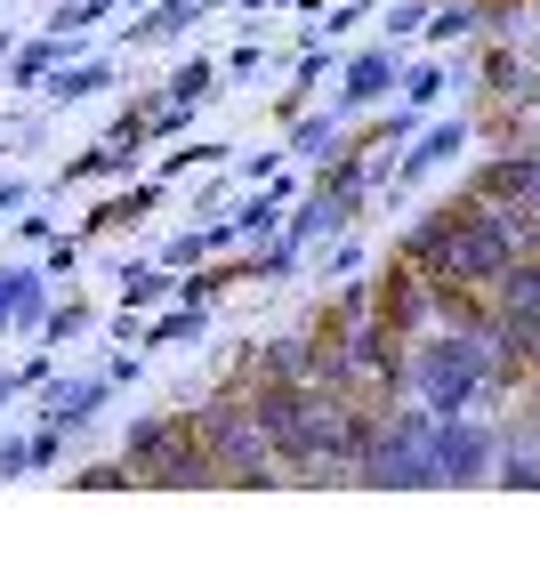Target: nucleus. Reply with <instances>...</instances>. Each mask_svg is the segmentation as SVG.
Masks as SVG:
<instances>
[{
  "mask_svg": "<svg viewBox=\"0 0 540 564\" xmlns=\"http://www.w3.org/2000/svg\"><path fill=\"white\" fill-rule=\"evenodd\" d=\"M493 379H500L493 339H468V330H452V323H435V330H420V339L403 347V395L428 403L435 420H452V412H493V403H500Z\"/></svg>",
  "mask_w": 540,
  "mask_h": 564,
  "instance_id": "obj_1",
  "label": "nucleus"
},
{
  "mask_svg": "<svg viewBox=\"0 0 540 564\" xmlns=\"http://www.w3.org/2000/svg\"><path fill=\"white\" fill-rule=\"evenodd\" d=\"M194 435H202V452H210V468H218V492H291L282 459L259 435V412H250V379L202 395L194 403Z\"/></svg>",
  "mask_w": 540,
  "mask_h": 564,
  "instance_id": "obj_2",
  "label": "nucleus"
},
{
  "mask_svg": "<svg viewBox=\"0 0 540 564\" xmlns=\"http://www.w3.org/2000/svg\"><path fill=\"white\" fill-rule=\"evenodd\" d=\"M121 459H130V476L145 492H218V468H210V452H202L186 403H177V412H138L121 427Z\"/></svg>",
  "mask_w": 540,
  "mask_h": 564,
  "instance_id": "obj_3",
  "label": "nucleus"
},
{
  "mask_svg": "<svg viewBox=\"0 0 540 564\" xmlns=\"http://www.w3.org/2000/svg\"><path fill=\"white\" fill-rule=\"evenodd\" d=\"M525 259V226L517 210H493L460 186V218H452V274L444 282H468V291H493V282Z\"/></svg>",
  "mask_w": 540,
  "mask_h": 564,
  "instance_id": "obj_4",
  "label": "nucleus"
},
{
  "mask_svg": "<svg viewBox=\"0 0 540 564\" xmlns=\"http://www.w3.org/2000/svg\"><path fill=\"white\" fill-rule=\"evenodd\" d=\"M428 459H435V484H444V492H476V484H493L500 420H484V412L428 420Z\"/></svg>",
  "mask_w": 540,
  "mask_h": 564,
  "instance_id": "obj_5",
  "label": "nucleus"
},
{
  "mask_svg": "<svg viewBox=\"0 0 540 564\" xmlns=\"http://www.w3.org/2000/svg\"><path fill=\"white\" fill-rule=\"evenodd\" d=\"M371 323L396 330V339L411 347L420 330H435V282L411 267V259H388V267L371 274Z\"/></svg>",
  "mask_w": 540,
  "mask_h": 564,
  "instance_id": "obj_6",
  "label": "nucleus"
},
{
  "mask_svg": "<svg viewBox=\"0 0 540 564\" xmlns=\"http://www.w3.org/2000/svg\"><path fill=\"white\" fill-rule=\"evenodd\" d=\"M106 403H114V388H106V371H48L41 388H33V420H48V427H65V435H89L97 420H106Z\"/></svg>",
  "mask_w": 540,
  "mask_h": 564,
  "instance_id": "obj_7",
  "label": "nucleus"
},
{
  "mask_svg": "<svg viewBox=\"0 0 540 564\" xmlns=\"http://www.w3.org/2000/svg\"><path fill=\"white\" fill-rule=\"evenodd\" d=\"M468 138H476V121H468V113H452V121H420V130L403 138V153L388 162V186H396V194H411L420 177L452 170L460 153H468Z\"/></svg>",
  "mask_w": 540,
  "mask_h": 564,
  "instance_id": "obj_8",
  "label": "nucleus"
},
{
  "mask_svg": "<svg viewBox=\"0 0 540 564\" xmlns=\"http://www.w3.org/2000/svg\"><path fill=\"white\" fill-rule=\"evenodd\" d=\"M396 82H403V48L396 41H371V48H355V57L339 65V97H331V113H364V106H379V97H396Z\"/></svg>",
  "mask_w": 540,
  "mask_h": 564,
  "instance_id": "obj_9",
  "label": "nucleus"
},
{
  "mask_svg": "<svg viewBox=\"0 0 540 564\" xmlns=\"http://www.w3.org/2000/svg\"><path fill=\"white\" fill-rule=\"evenodd\" d=\"M250 379H299V388H323V379H331V339L315 323H306V330H274V339H259Z\"/></svg>",
  "mask_w": 540,
  "mask_h": 564,
  "instance_id": "obj_10",
  "label": "nucleus"
},
{
  "mask_svg": "<svg viewBox=\"0 0 540 564\" xmlns=\"http://www.w3.org/2000/svg\"><path fill=\"white\" fill-rule=\"evenodd\" d=\"M540 186V162H532V145H500V153H484V162L468 170V194L476 202H493V210H525V194Z\"/></svg>",
  "mask_w": 540,
  "mask_h": 564,
  "instance_id": "obj_11",
  "label": "nucleus"
},
{
  "mask_svg": "<svg viewBox=\"0 0 540 564\" xmlns=\"http://www.w3.org/2000/svg\"><path fill=\"white\" fill-rule=\"evenodd\" d=\"M452 218H460V194H444V202H428L420 218L403 226V242H396V259H411L428 282H444L452 274Z\"/></svg>",
  "mask_w": 540,
  "mask_h": 564,
  "instance_id": "obj_12",
  "label": "nucleus"
},
{
  "mask_svg": "<svg viewBox=\"0 0 540 564\" xmlns=\"http://www.w3.org/2000/svg\"><path fill=\"white\" fill-rule=\"evenodd\" d=\"M355 218H364L355 202L323 194V186H306V194L291 202V210H282V226H274V235H282V242H299V250H315V242H331V235H339V226H355Z\"/></svg>",
  "mask_w": 540,
  "mask_h": 564,
  "instance_id": "obj_13",
  "label": "nucleus"
},
{
  "mask_svg": "<svg viewBox=\"0 0 540 564\" xmlns=\"http://www.w3.org/2000/svg\"><path fill=\"white\" fill-rule=\"evenodd\" d=\"M218 0H153V9H138V17H121V41L114 48H153V41H186L202 17H210Z\"/></svg>",
  "mask_w": 540,
  "mask_h": 564,
  "instance_id": "obj_14",
  "label": "nucleus"
},
{
  "mask_svg": "<svg viewBox=\"0 0 540 564\" xmlns=\"http://www.w3.org/2000/svg\"><path fill=\"white\" fill-rule=\"evenodd\" d=\"M48 267H0V339H17V330H41L48 315Z\"/></svg>",
  "mask_w": 540,
  "mask_h": 564,
  "instance_id": "obj_15",
  "label": "nucleus"
},
{
  "mask_svg": "<svg viewBox=\"0 0 540 564\" xmlns=\"http://www.w3.org/2000/svg\"><path fill=\"white\" fill-rule=\"evenodd\" d=\"M114 177H138V153L97 138V145H82V153H65L57 177H41V186H48V194H65V186H114Z\"/></svg>",
  "mask_w": 540,
  "mask_h": 564,
  "instance_id": "obj_16",
  "label": "nucleus"
},
{
  "mask_svg": "<svg viewBox=\"0 0 540 564\" xmlns=\"http://www.w3.org/2000/svg\"><path fill=\"white\" fill-rule=\"evenodd\" d=\"M106 89H114V57H97V48H89V57H73V65H57V73H48V82H41L48 113L97 106V97H106Z\"/></svg>",
  "mask_w": 540,
  "mask_h": 564,
  "instance_id": "obj_17",
  "label": "nucleus"
},
{
  "mask_svg": "<svg viewBox=\"0 0 540 564\" xmlns=\"http://www.w3.org/2000/svg\"><path fill=\"white\" fill-rule=\"evenodd\" d=\"M210 323H218V306L210 299H186V291H177L170 306H162V315H145V355L153 347H202V339H210Z\"/></svg>",
  "mask_w": 540,
  "mask_h": 564,
  "instance_id": "obj_18",
  "label": "nucleus"
},
{
  "mask_svg": "<svg viewBox=\"0 0 540 564\" xmlns=\"http://www.w3.org/2000/svg\"><path fill=\"white\" fill-rule=\"evenodd\" d=\"M177 299V274L170 267H153V259H121L114 274V306H130V315H153V306H170Z\"/></svg>",
  "mask_w": 540,
  "mask_h": 564,
  "instance_id": "obj_19",
  "label": "nucleus"
},
{
  "mask_svg": "<svg viewBox=\"0 0 540 564\" xmlns=\"http://www.w3.org/2000/svg\"><path fill=\"white\" fill-rule=\"evenodd\" d=\"M347 130H355L347 113H315V121H306V113H291V138H282V153L315 170V162H331V153L347 145Z\"/></svg>",
  "mask_w": 540,
  "mask_h": 564,
  "instance_id": "obj_20",
  "label": "nucleus"
},
{
  "mask_svg": "<svg viewBox=\"0 0 540 564\" xmlns=\"http://www.w3.org/2000/svg\"><path fill=\"white\" fill-rule=\"evenodd\" d=\"M162 177H138V186H121L114 202H97V210H89V235H121V226H138V218H153V210H162Z\"/></svg>",
  "mask_w": 540,
  "mask_h": 564,
  "instance_id": "obj_21",
  "label": "nucleus"
},
{
  "mask_svg": "<svg viewBox=\"0 0 540 564\" xmlns=\"http://www.w3.org/2000/svg\"><path fill=\"white\" fill-rule=\"evenodd\" d=\"M226 82V73H218V57H210V48H186V65H170V82H162V97H177V106H210V89Z\"/></svg>",
  "mask_w": 540,
  "mask_h": 564,
  "instance_id": "obj_22",
  "label": "nucleus"
},
{
  "mask_svg": "<svg viewBox=\"0 0 540 564\" xmlns=\"http://www.w3.org/2000/svg\"><path fill=\"white\" fill-rule=\"evenodd\" d=\"M493 492H540V459L517 427L500 420V459H493Z\"/></svg>",
  "mask_w": 540,
  "mask_h": 564,
  "instance_id": "obj_23",
  "label": "nucleus"
},
{
  "mask_svg": "<svg viewBox=\"0 0 540 564\" xmlns=\"http://www.w3.org/2000/svg\"><path fill=\"white\" fill-rule=\"evenodd\" d=\"M82 330H97V306H89V299H48V315H41V330H33V339L65 355L73 339H82Z\"/></svg>",
  "mask_w": 540,
  "mask_h": 564,
  "instance_id": "obj_24",
  "label": "nucleus"
},
{
  "mask_svg": "<svg viewBox=\"0 0 540 564\" xmlns=\"http://www.w3.org/2000/svg\"><path fill=\"white\" fill-rule=\"evenodd\" d=\"M364 267H371V235H364V218H355V226H339V235H331L315 282H347V274H364Z\"/></svg>",
  "mask_w": 540,
  "mask_h": 564,
  "instance_id": "obj_25",
  "label": "nucleus"
},
{
  "mask_svg": "<svg viewBox=\"0 0 540 564\" xmlns=\"http://www.w3.org/2000/svg\"><path fill=\"white\" fill-rule=\"evenodd\" d=\"M282 210H291V202H282L274 186H259V194L242 186V202H235V210H226V218H235V235H242V242H267L274 226H282Z\"/></svg>",
  "mask_w": 540,
  "mask_h": 564,
  "instance_id": "obj_26",
  "label": "nucleus"
},
{
  "mask_svg": "<svg viewBox=\"0 0 540 564\" xmlns=\"http://www.w3.org/2000/svg\"><path fill=\"white\" fill-rule=\"evenodd\" d=\"M444 89H452V65H444V57H428V65H403V82H396V97H403L411 113H428Z\"/></svg>",
  "mask_w": 540,
  "mask_h": 564,
  "instance_id": "obj_27",
  "label": "nucleus"
},
{
  "mask_svg": "<svg viewBox=\"0 0 540 564\" xmlns=\"http://www.w3.org/2000/svg\"><path fill=\"white\" fill-rule=\"evenodd\" d=\"M145 113H153V89H138V97H130V106H121V113H114L97 138H106V145H130V153H145V145H153V138H145Z\"/></svg>",
  "mask_w": 540,
  "mask_h": 564,
  "instance_id": "obj_28",
  "label": "nucleus"
},
{
  "mask_svg": "<svg viewBox=\"0 0 540 564\" xmlns=\"http://www.w3.org/2000/svg\"><path fill=\"white\" fill-rule=\"evenodd\" d=\"M65 484H73V492H138V476H130V459H121V452H114V459H89V468H73Z\"/></svg>",
  "mask_w": 540,
  "mask_h": 564,
  "instance_id": "obj_29",
  "label": "nucleus"
},
{
  "mask_svg": "<svg viewBox=\"0 0 540 564\" xmlns=\"http://www.w3.org/2000/svg\"><path fill=\"white\" fill-rule=\"evenodd\" d=\"M476 0H452V9H428V24H420V33H428V48H444V41H468L476 33Z\"/></svg>",
  "mask_w": 540,
  "mask_h": 564,
  "instance_id": "obj_30",
  "label": "nucleus"
},
{
  "mask_svg": "<svg viewBox=\"0 0 540 564\" xmlns=\"http://www.w3.org/2000/svg\"><path fill=\"white\" fill-rule=\"evenodd\" d=\"M24 452H33V476H57V468H65V452H73V435H65V427H48V420H33V427H24Z\"/></svg>",
  "mask_w": 540,
  "mask_h": 564,
  "instance_id": "obj_31",
  "label": "nucleus"
},
{
  "mask_svg": "<svg viewBox=\"0 0 540 564\" xmlns=\"http://www.w3.org/2000/svg\"><path fill=\"white\" fill-rule=\"evenodd\" d=\"M114 17V0H48V33H97Z\"/></svg>",
  "mask_w": 540,
  "mask_h": 564,
  "instance_id": "obj_32",
  "label": "nucleus"
},
{
  "mask_svg": "<svg viewBox=\"0 0 540 564\" xmlns=\"http://www.w3.org/2000/svg\"><path fill=\"white\" fill-rule=\"evenodd\" d=\"M484 89H493V97H525V65L508 57L500 41H484Z\"/></svg>",
  "mask_w": 540,
  "mask_h": 564,
  "instance_id": "obj_33",
  "label": "nucleus"
},
{
  "mask_svg": "<svg viewBox=\"0 0 540 564\" xmlns=\"http://www.w3.org/2000/svg\"><path fill=\"white\" fill-rule=\"evenodd\" d=\"M226 162H235V153H226V145H177V153H170V162L153 170V177H162V186H177V177H186V170H226Z\"/></svg>",
  "mask_w": 540,
  "mask_h": 564,
  "instance_id": "obj_34",
  "label": "nucleus"
},
{
  "mask_svg": "<svg viewBox=\"0 0 540 564\" xmlns=\"http://www.w3.org/2000/svg\"><path fill=\"white\" fill-rule=\"evenodd\" d=\"M106 388L121 395V388H145V347H114L106 355Z\"/></svg>",
  "mask_w": 540,
  "mask_h": 564,
  "instance_id": "obj_35",
  "label": "nucleus"
},
{
  "mask_svg": "<svg viewBox=\"0 0 540 564\" xmlns=\"http://www.w3.org/2000/svg\"><path fill=\"white\" fill-rule=\"evenodd\" d=\"M259 65H267V41H259V33H242V41H235V48L218 57V73H235V82H250Z\"/></svg>",
  "mask_w": 540,
  "mask_h": 564,
  "instance_id": "obj_36",
  "label": "nucleus"
},
{
  "mask_svg": "<svg viewBox=\"0 0 540 564\" xmlns=\"http://www.w3.org/2000/svg\"><path fill=\"white\" fill-rule=\"evenodd\" d=\"M41 267H48V282H65L73 267H82V242H73V235H48V242H41Z\"/></svg>",
  "mask_w": 540,
  "mask_h": 564,
  "instance_id": "obj_37",
  "label": "nucleus"
},
{
  "mask_svg": "<svg viewBox=\"0 0 540 564\" xmlns=\"http://www.w3.org/2000/svg\"><path fill=\"white\" fill-rule=\"evenodd\" d=\"M282 162H291V153H282V145H267V153H242V162H226V170H235V186H250V177H274Z\"/></svg>",
  "mask_w": 540,
  "mask_h": 564,
  "instance_id": "obj_38",
  "label": "nucleus"
},
{
  "mask_svg": "<svg viewBox=\"0 0 540 564\" xmlns=\"http://www.w3.org/2000/svg\"><path fill=\"white\" fill-rule=\"evenodd\" d=\"M33 476V452H24V435H0V484Z\"/></svg>",
  "mask_w": 540,
  "mask_h": 564,
  "instance_id": "obj_39",
  "label": "nucleus"
},
{
  "mask_svg": "<svg viewBox=\"0 0 540 564\" xmlns=\"http://www.w3.org/2000/svg\"><path fill=\"white\" fill-rule=\"evenodd\" d=\"M106 339H114V347H138V339H145V315H130V306H114V315H106Z\"/></svg>",
  "mask_w": 540,
  "mask_h": 564,
  "instance_id": "obj_40",
  "label": "nucleus"
},
{
  "mask_svg": "<svg viewBox=\"0 0 540 564\" xmlns=\"http://www.w3.org/2000/svg\"><path fill=\"white\" fill-rule=\"evenodd\" d=\"M420 24H428V9H420V0H396V9H388V41L420 33Z\"/></svg>",
  "mask_w": 540,
  "mask_h": 564,
  "instance_id": "obj_41",
  "label": "nucleus"
},
{
  "mask_svg": "<svg viewBox=\"0 0 540 564\" xmlns=\"http://www.w3.org/2000/svg\"><path fill=\"white\" fill-rule=\"evenodd\" d=\"M517 226H525V259H540V186L525 194V210H517Z\"/></svg>",
  "mask_w": 540,
  "mask_h": 564,
  "instance_id": "obj_42",
  "label": "nucleus"
},
{
  "mask_svg": "<svg viewBox=\"0 0 540 564\" xmlns=\"http://www.w3.org/2000/svg\"><path fill=\"white\" fill-rule=\"evenodd\" d=\"M48 235H57V226H48V210H33V202H24V210H17V242H48Z\"/></svg>",
  "mask_w": 540,
  "mask_h": 564,
  "instance_id": "obj_43",
  "label": "nucleus"
},
{
  "mask_svg": "<svg viewBox=\"0 0 540 564\" xmlns=\"http://www.w3.org/2000/svg\"><path fill=\"white\" fill-rule=\"evenodd\" d=\"M33 202V177H0V218H17Z\"/></svg>",
  "mask_w": 540,
  "mask_h": 564,
  "instance_id": "obj_44",
  "label": "nucleus"
},
{
  "mask_svg": "<svg viewBox=\"0 0 540 564\" xmlns=\"http://www.w3.org/2000/svg\"><path fill=\"white\" fill-rule=\"evenodd\" d=\"M355 24H364V0H347V9H331V17H323V41H339V33H355Z\"/></svg>",
  "mask_w": 540,
  "mask_h": 564,
  "instance_id": "obj_45",
  "label": "nucleus"
},
{
  "mask_svg": "<svg viewBox=\"0 0 540 564\" xmlns=\"http://www.w3.org/2000/svg\"><path fill=\"white\" fill-rule=\"evenodd\" d=\"M226 194H235V177H210V186L194 194V218H210V210H226Z\"/></svg>",
  "mask_w": 540,
  "mask_h": 564,
  "instance_id": "obj_46",
  "label": "nucleus"
},
{
  "mask_svg": "<svg viewBox=\"0 0 540 564\" xmlns=\"http://www.w3.org/2000/svg\"><path fill=\"white\" fill-rule=\"evenodd\" d=\"M138 9H153V0H114V17H138Z\"/></svg>",
  "mask_w": 540,
  "mask_h": 564,
  "instance_id": "obj_47",
  "label": "nucleus"
},
{
  "mask_svg": "<svg viewBox=\"0 0 540 564\" xmlns=\"http://www.w3.org/2000/svg\"><path fill=\"white\" fill-rule=\"evenodd\" d=\"M235 9H242V17H259V9H274V0H235Z\"/></svg>",
  "mask_w": 540,
  "mask_h": 564,
  "instance_id": "obj_48",
  "label": "nucleus"
},
{
  "mask_svg": "<svg viewBox=\"0 0 540 564\" xmlns=\"http://www.w3.org/2000/svg\"><path fill=\"white\" fill-rule=\"evenodd\" d=\"M9 48H17V41H9V33H0V65H9Z\"/></svg>",
  "mask_w": 540,
  "mask_h": 564,
  "instance_id": "obj_49",
  "label": "nucleus"
},
{
  "mask_svg": "<svg viewBox=\"0 0 540 564\" xmlns=\"http://www.w3.org/2000/svg\"><path fill=\"white\" fill-rule=\"evenodd\" d=\"M532 162H540V138H532Z\"/></svg>",
  "mask_w": 540,
  "mask_h": 564,
  "instance_id": "obj_50",
  "label": "nucleus"
}]
</instances>
